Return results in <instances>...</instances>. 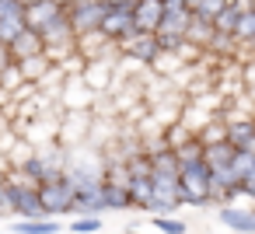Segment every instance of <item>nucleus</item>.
Instances as JSON below:
<instances>
[{
  "mask_svg": "<svg viewBox=\"0 0 255 234\" xmlns=\"http://www.w3.org/2000/svg\"><path fill=\"white\" fill-rule=\"evenodd\" d=\"M7 67H14V56H11V49H7L4 42H0V74H4Z\"/></svg>",
  "mask_w": 255,
  "mask_h": 234,
  "instance_id": "27",
  "label": "nucleus"
},
{
  "mask_svg": "<svg viewBox=\"0 0 255 234\" xmlns=\"http://www.w3.org/2000/svg\"><path fill=\"white\" fill-rule=\"evenodd\" d=\"M98 102V95L81 81V77H67L60 88V112H91Z\"/></svg>",
  "mask_w": 255,
  "mask_h": 234,
  "instance_id": "5",
  "label": "nucleus"
},
{
  "mask_svg": "<svg viewBox=\"0 0 255 234\" xmlns=\"http://www.w3.org/2000/svg\"><path fill=\"white\" fill-rule=\"evenodd\" d=\"M81 81L95 91V95H109L116 84V60H88Z\"/></svg>",
  "mask_w": 255,
  "mask_h": 234,
  "instance_id": "6",
  "label": "nucleus"
},
{
  "mask_svg": "<svg viewBox=\"0 0 255 234\" xmlns=\"http://www.w3.org/2000/svg\"><path fill=\"white\" fill-rule=\"evenodd\" d=\"M217 220L231 234H255V206H220Z\"/></svg>",
  "mask_w": 255,
  "mask_h": 234,
  "instance_id": "8",
  "label": "nucleus"
},
{
  "mask_svg": "<svg viewBox=\"0 0 255 234\" xmlns=\"http://www.w3.org/2000/svg\"><path fill=\"white\" fill-rule=\"evenodd\" d=\"M150 227L157 234H189V224L182 217H150Z\"/></svg>",
  "mask_w": 255,
  "mask_h": 234,
  "instance_id": "21",
  "label": "nucleus"
},
{
  "mask_svg": "<svg viewBox=\"0 0 255 234\" xmlns=\"http://www.w3.org/2000/svg\"><path fill=\"white\" fill-rule=\"evenodd\" d=\"M67 168H70V150L60 147V143H46V147H35L32 161H28L21 171H25L32 182L46 185V182H56L60 175H67Z\"/></svg>",
  "mask_w": 255,
  "mask_h": 234,
  "instance_id": "1",
  "label": "nucleus"
},
{
  "mask_svg": "<svg viewBox=\"0 0 255 234\" xmlns=\"http://www.w3.org/2000/svg\"><path fill=\"white\" fill-rule=\"evenodd\" d=\"M7 49H11L14 63H21V60L42 56V53H46V42H42V35H39V32H32V28H28V32H21V35H18V39H14Z\"/></svg>",
  "mask_w": 255,
  "mask_h": 234,
  "instance_id": "11",
  "label": "nucleus"
},
{
  "mask_svg": "<svg viewBox=\"0 0 255 234\" xmlns=\"http://www.w3.org/2000/svg\"><path fill=\"white\" fill-rule=\"evenodd\" d=\"M157 53H161L157 39H154V35H140V32H136L129 42L119 46V56H129V60H136L140 67H150V63L157 60Z\"/></svg>",
  "mask_w": 255,
  "mask_h": 234,
  "instance_id": "9",
  "label": "nucleus"
},
{
  "mask_svg": "<svg viewBox=\"0 0 255 234\" xmlns=\"http://www.w3.org/2000/svg\"><path fill=\"white\" fill-rule=\"evenodd\" d=\"M18 70H21V77H25L28 84H35V88H39V84L46 81V74L53 70V63H49L46 56H32V60H21V63H18Z\"/></svg>",
  "mask_w": 255,
  "mask_h": 234,
  "instance_id": "14",
  "label": "nucleus"
},
{
  "mask_svg": "<svg viewBox=\"0 0 255 234\" xmlns=\"http://www.w3.org/2000/svg\"><path fill=\"white\" fill-rule=\"evenodd\" d=\"M102 199H105V213L112 210V213H119V210H133V203H129V192L123 189V185H112V182H105L102 185Z\"/></svg>",
  "mask_w": 255,
  "mask_h": 234,
  "instance_id": "15",
  "label": "nucleus"
},
{
  "mask_svg": "<svg viewBox=\"0 0 255 234\" xmlns=\"http://www.w3.org/2000/svg\"><path fill=\"white\" fill-rule=\"evenodd\" d=\"M74 196H77V185H74L70 175H60L56 182L39 185V203H42L46 217H56V220H60V213L74 210Z\"/></svg>",
  "mask_w": 255,
  "mask_h": 234,
  "instance_id": "3",
  "label": "nucleus"
},
{
  "mask_svg": "<svg viewBox=\"0 0 255 234\" xmlns=\"http://www.w3.org/2000/svg\"><path fill=\"white\" fill-rule=\"evenodd\" d=\"M210 189H213V178H210V168L199 161V164H185L178 168V199L182 206H210Z\"/></svg>",
  "mask_w": 255,
  "mask_h": 234,
  "instance_id": "2",
  "label": "nucleus"
},
{
  "mask_svg": "<svg viewBox=\"0 0 255 234\" xmlns=\"http://www.w3.org/2000/svg\"><path fill=\"white\" fill-rule=\"evenodd\" d=\"M25 18H28V28H32V32L46 35L49 28H56V25L67 21V14H63V0H28Z\"/></svg>",
  "mask_w": 255,
  "mask_h": 234,
  "instance_id": "4",
  "label": "nucleus"
},
{
  "mask_svg": "<svg viewBox=\"0 0 255 234\" xmlns=\"http://www.w3.org/2000/svg\"><path fill=\"white\" fill-rule=\"evenodd\" d=\"M126 192H129L133 210H147V206H150V196H154V182H150V175H136V178H129Z\"/></svg>",
  "mask_w": 255,
  "mask_h": 234,
  "instance_id": "13",
  "label": "nucleus"
},
{
  "mask_svg": "<svg viewBox=\"0 0 255 234\" xmlns=\"http://www.w3.org/2000/svg\"><path fill=\"white\" fill-rule=\"evenodd\" d=\"M7 234H63L67 224L56 217H42V220H7L4 227Z\"/></svg>",
  "mask_w": 255,
  "mask_h": 234,
  "instance_id": "10",
  "label": "nucleus"
},
{
  "mask_svg": "<svg viewBox=\"0 0 255 234\" xmlns=\"http://www.w3.org/2000/svg\"><path fill=\"white\" fill-rule=\"evenodd\" d=\"M234 154H238V147H231V143L224 140V143H213V147H203V164H206L210 171H217V168H231V161H234Z\"/></svg>",
  "mask_w": 255,
  "mask_h": 234,
  "instance_id": "12",
  "label": "nucleus"
},
{
  "mask_svg": "<svg viewBox=\"0 0 255 234\" xmlns=\"http://www.w3.org/2000/svg\"><path fill=\"white\" fill-rule=\"evenodd\" d=\"M161 136H164V143H168V147H171V150H175V147H182V143H189V140H192V133H189V129H185V126H182V122H171V126H168V129H164V133H161Z\"/></svg>",
  "mask_w": 255,
  "mask_h": 234,
  "instance_id": "24",
  "label": "nucleus"
},
{
  "mask_svg": "<svg viewBox=\"0 0 255 234\" xmlns=\"http://www.w3.org/2000/svg\"><path fill=\"white\" fill-rule=\"evenodd\" d=\"M21 84H25V77H21L18 63H14V67H7L4 74H0V91H7V95H14V91H18Z\"/></svg>",
  "mask_w": 255,
  "mask_h": 234,
  "instance_id": "25",
  "label": "nucleus"
},
{
  "mask_svg": "<svg viewBox=\"0 0 255 234\" xmlns=\"http://www.w3.org/2000/svg\"><path fill=\"white\" fill-rule=\"evenodd\" d=\"M224 7H227L224 0H189V14H192L196 21H206V25H213V18H217Z\"/></svg>",
  "mask_w": 255,
  "mask_h": 234,
  "instance_id": "16",
  "label": "nucleus"
},
{
  "mask_svg": "<svg viewBox=\"0 0 255 234\" xmlns=\"http://www.w3.org/2000/svg\"><path fill=\"white\" fill-rule=\"evenodd\" d=\"M164 21V0H136V7H133V28L140 35H157Z\"/></svg>",
  "mask_w": 255,
  "mask_h": 234,
  "instance_id": "7",
  "label": "nucleus"
},
{
  "mask_svg": "<svg viewBox=\"0 0 255 234\" xmlns=\"http://www.w3.org/2000/svg\"><path fill=\"white\" fill-rule=\"evenodd\" d=\"M196 140H199L203 147H213V143H224V140H227V126H224V119L217 116L213 122H206V126H203V129L196 133Z\"/></svg>",
  "mask_w": 255,
  "mask_h": 234,
  "instance_id": "18",
  "label": "nucleus"
},
{
  "mask_svg": "<svg viewBox=\"0 0 255 234\" xmlns=\"http://www.w3.org/2000/svg\"><path fill=\"white\" fill-rule=\"evenodd\" d=\"M234 25H238V11H234V7H224V11L213 18V32H217V35H227V39H231V35H234Z\"/></svg>",
  "mask_w": 255,
  "mask_h": 234,
  "instance_id": "23",
  "label": "nucleus"
},
{
  "mask_svg": "<svg viewBox=\"0 0 255 234\" xmlns=\"http://www.w3.org/2000/svg\"><path fill=\"white\" fill-rule=\"evenodd\" d=\"M178 11H189V0H164V14H178Z\"/></svg>",
  "mask_w": 255,
  "mask_h": 234,
  "instance_id": "26",
  "label": "nucleus"
},
{
  "mask_svg": "<svg viewBox=\"0 0 255 234\" xmlns=\"http://www.w3.org/2000/svg\"><path fill=\"white\" fill-rule=\"evenodd\" d=\"M102 217H70L67 220V234H98L102 231Z\"/></svg>",
  "mask_w": 255,
  "mask_h": 234,
  "instance_id": "20",
  "label": "nucleus"
},
{
  "mask_svg": "<svg viewBox=\"0 0 255 234\" xmlns=\"http://www.w3.org/2000/svg\"><path fill=\"white\" fill-rule=\"evenodd\" d=\"M171 154H175V161H178V168H185V164H199V161H203V143H199V140L192 136L189 143H182V147H175Z\"/></svg>",
  "mask_w": 255,
  "mask_h": 234,
  "instance_id": "19",
  "label": "nucleus"
},
{
  "mask_svg": "<svg viewBox=\"0 0 255 234\" xmlns=\"http://www.w3.org/2000/svg\"><path fill=\"white\" fill-rule=\"evenodd\" d=\"M234 46H255V11L248 14H238V25H234Z\"/></svg>",
  "mask_w": 255,
  "mask_h": 234,
  "instance_id": "17",
  "label": "nucleus"
},
{
  "mask_svg": "<svg viewBox=\"0 0 255 234\" xmlns=\"http://www.w3.org/2000/svg\"><path fill=\"white\" fill-rule=\"evenodd\" d=\"M32 154H35V147H32L28 140H18L4 157H7V164H11V168H25V164L32 161Z\"/></svg>",
  "mask_w": 255,
  "mask_h": 234,
  "instance_id": "22",
  "label": "nucleus"
}]
</instances>
